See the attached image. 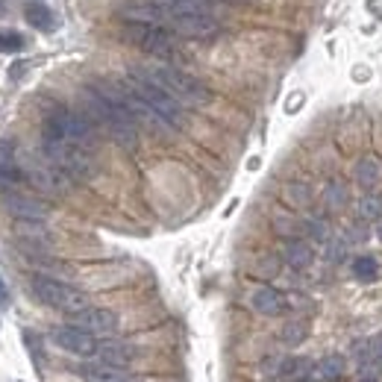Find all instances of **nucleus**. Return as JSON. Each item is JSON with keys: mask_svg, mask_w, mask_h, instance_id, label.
<instances>
[{"mask_svg": "<svg viewBox=\"0 0 382 382\" xmlns=\"http://www.w3.org/2000/svg\"><path fill=\"white\" fill-rule=\"evenodd\" d=\"M309 229H312L315 238H326V224H323V221H312Z\"/></svg>", "mask_w": 382, "mask_h": 382, "instance_id": "obj_25", "label": "nucleus"}, {"mask_svg": "<svg viewBox=\"0 0 382 382\" xmlns=\"http://www.w3.org/2000/svg\"><path fill=\"white\" fill-rule=\"evenodd\" d=\"M30 286H32V294H36V297L45 306H50V309L74 315V312H80V309L89 306V297H85L80 288H74V286H68V282H62L56 277L36 274V277L30 279Z\"/></svg>", "mask_w": 382, "mask_h": 382, "instance_id": "obj_6", "label": "nucleus"}, {"mask_svg": "<svg viewBox=\"0 0 382 382\" xmlns=\"http://www.w3.org/2000/svg\"><path fill=\"white\" fill-rule=\"evenodd\" d=\"M353 274L359 279H376L379 277V262L374 256H359L353 262Z\"/></svg>", "mask_w": 382, "mask_h": 382, "instance_id": "obj_20", "label": "nucleus"}, {"mask_svg": "<svg viewBox=\"0 0 382 382\" xmlns=\"http://www.w3.org/2000/svg\"><path fill=\"white\" fill-rule=\"evenodd\" d=\"M127 76H129V83H133L136 89H138V94L145 97V100H147L153 109H156V112L165 118L171 127H182V124H185V103H180L168 89H162L156 80H150V76L141 71L138 65H136V68H129Z\"/></svg>", "mask_w": 382, "mask_h": 382, "instance_id": "obj_4", "label": "nucleus"}, {"mask_svg": "<svg viewBox=\"0 0 382 382\" xmlns=\"http://www.w3.org/2000/svg\"><path fill=\"white\" fill-rule=\"evenodd\" d=\"M286 259L291 268H306L312 265V247L306 242H288L286 244Z\"/></svg>", "mask_w": 382, "mask_h": 382, "instance_id": "obj_18", "label": "nucleus"}, {"mask_svg": "<svg viewBox=\"0 0 382 382\" xmlns=\"http://www.w3.org/2000/svg\"><path fill=\"white\" fill-rule=\"evenodd\" d=\"M124 39L138 50H145L153 59H173L177 56V36L165 27L156 24H138V21H127Z\"/></svg>", "mask_w": 382, "mask_h": 382, "instance_id": "obj_5", "label": "nucleus"}, {"mask_svg": "<svg viewBox=\"0 0 382 382\" xmlns=\"http://www.w3.org/2000/svg\"><path fill=\"white\" fill-rule=\"evenodd\" d=\"M21 180H24V168H21L15 150L9 147V145H0V185L15 189Z\"/></svg>", "mask_w": 382, "mask_h": 382, "instance_id": "obj_14", "label": "nucleus"}, {"mask_svg": "<svg viewBox=\"0 0 382 382\" xmlns=\"http://www.w3.org/2000/svg\"><path fill=\"white\" fill-rule=\"evenodd\" d=\"M356 177L362 185H374L376 177H379V168H376V162L374 159H362L359 162V168H356Z\"/></svg>", "mask_w": 382, "mask_h": 382, "instance_id": "obj_21", "label": "nucleus"}, {"mask_svg": "<svg viewBox=\"0 0 382 382\" xmlns=\"http://www.w3.org/2000/svg\"><path fill=\"white\" fill-rule=\"evenodd\" d=\"M3 206L9 215H15L18 221H45L47 217V203H41L39 198L24 191H15V189H6L3 191Z\"/></svg>", "mask_w": 382, "mask_h": 382, "instance_id": "obj_10", "label": "nucleus"}, {"mask_svg": "<svg viewBox=\"0 0 382 382\" xmlns=\"http://www.w3.org/2000/svg\"><path fill=\"white\" fill-rule=\"evenodd\" d=\"M171 15H215V0H153Z\"/></svg>", "mask_w": 382, "mask_h": 382, "instance_id": "obj_13", "label": "nucleus"}, {"mask_svg": "<svg viewBox=\"0 0 382 382\" xmlns=\"http://www.w3.org/2000/svg\"><path fill=\"white\" fill-rule=\"evenodd\" d=\"M162 27L171 30L180 39H198V41H209L221 32V24L212 15H171L168 9H165Z\"/></svg>", "mask_w": 382, "mask_h": 382, "instance_id": "obj_8", "label": "nucleus"}, {"mask_svg": "<svg viewBox=\"0 0 382 382\" xmlns=\"http://www.w3.org/2000/svg\"><path fill=\"white\" fill-rule=\"evenodd\" d=\"M97 359L106 362V365L127 368L136 359V350L129 344H121V341H100V344H97Z\"/></svg>", "mask_w": 382, "mask_h": 382, "instance_id": "obj_15", "label": "nucleus"}, {"mask_svg": "<svg viewBox=\"0 0 382 382\" xmlns=\"http://www.w3.org/2000/svg\"><path fill=\"white\" fill-rule=\"evenodd\" d=\"M379 212H382V203L374 194H368V198H362V203H359V215L362 217H379Z\"/></svg>", "mask_w": 382, "mask_h": 382, "instance_id": "obj_22", "label": "nucleus"}, {"mask_svg": "<svg viewBox=\"0 0 382 382\" xmlns=\"http://www.w3.org/2000/svg\"><path fill=\"white\" fill-rule=\"evenodd\" d=\"M50 338L56 341V347H62L65 353H71V356H97V344L100 341H94V335L92 332H85L80 330V326H56V330L50 332Z\"/></svg>", "mask_w": 382, "mask_h": 382, "instance_id": "obj_9", "label": "nucleus"}, {"mask_svg": "<svg viewBox=\"0 0 382 382\" xmlns=\"http://www.w3.org/2000/svg\"><path fill=\"white\" fill-rule=\"evenodd\" d=\"M71 323L80 326V330L92 332V335H112L118 330V315L109 309H94V306H85V309L71 315Z\"/></svg>", "mask_w": 382, "mask_h": 382, "instance_id": "obj_11", "label": "nucleus"}, {"mask_svg": "<svg viewBox=\"0 0 382 382\" xmlns=\"http://www.w3.org/2000/svg\"><path fill=\"white\" fill-rule=\"evenodd\" d=\"M138 68L145 71L150 80H156L162 89H168L185 106H203L212 100L209 89H206L198 76L185 74L182 68H173V65H138Z\"/></svg>", "mask_w": 382, "mask_h": 382, "instance_id": "obj_3", "label": "nucleus"}, {"mask_svg": "<svg viewBox=\"0 0 382 382\" xmlns=\"http://www.w3.org/2000/svg\"><path fill=\"white\" fill-rule=\"evenodd\" d=\"M24 15H27V24L32 30H41V32L56 30V12H53L50 6H45V3H30L24 9Z\"/></svg>", "mask_w": 382, "mask_h": 382, "instance_id": "obj_16", "label": "nucleus"}, {"mask_svg": "<svg viewBox=\"0 0 382 382\" xmlns=\"http://www.w3.org/2000/svg\"><path fill=\"white\" fill-rule=\"evenodd\" d=\"M297 326H300V323H288V330L282 332V338H286V341H291V344L297 341V338H303V335H306V330H297Z\"/></svg>", "mask_w": 382, "mask_h": 382, "instance_id": "obj_24", "label": "nucleus"}, {"mask_svg": "<svg viewBox=\"0 0 382 382\" xmlns=\"http://www.w3.org/2000/svg\"><path fill=\"white\" fill-rule=\"evenodd\" d=\"M80 376L85 382H133V374H127V370L118 368V365H106V362L83 365L80 368Z\"/></svg>", "mask_w": 382, "mask_h": 382, "instance_id": "obj_12", "label": "nucleus"}, {"mask_svg": "<svg viewBox=\"0 0 382 382\" xmlns=\"http://www.w3.org/2000/svg\"><path fill=\"white\" fill-rule=\"evenodd\" d=\"M253 309L262 315H279L286 309V300H282V294L274 288H259L253 294Z\"/></svg>", "mask_w": 382, "mask_h": 382, "instance_id": "obj_17", "label": "nucleus"}, {"mask_svg": "<svg viewBox=\"0 0 382 382\" xmlns=\"http://www.w3.org/2000/svg\"><path fill=\"white\" fill-rule=\"evenodd\" d=\"M41 141H68V145L94 150L97 124L85 112H74L65 106H53L41 124Z\"/></svg>", "mask_w": 382, "mask_h": 382, "instance_id": "obj_2", "label": "nucleus"}, {"mask_svg": "<svg viewBox=\"0 0 382 382\" xmlns=\"http://www.w3.org/2000/svg\"><path fill=\"white\" fill-rule=\"evenodd\" d=\"M0 15H3V0H0Z\"/></svg>", "mask_w": 382, "mask_h": 382, "instance_id": "obj_27", "label": "nucleus"}, {"mask_svg": "<svg viewBox=\"0 0 382 382\" xmlns=\"http://www.w3.org/2000/svg\"><path fill=\"white\" fill-rule=\"evenodd\" d=\"M109 89H112V94L127 106V112L133 115L136 121H141L145 127H150L153 133L171 129V124L165 121V118H162V115L156 112V109H153V106L145 100V97L138 94V89H136L133 83H129V76H127V80H118V83H109Z\"/></svg>", "mask_w": 382, "mask_h": 382, "instance_id": "obj_7", "label": "nucleus"}, {"mask_svg": "<svg viewBox=\"0 0 382 382\" xmlns=\"http://www.w3.org/2000/svg\"><path fill=\"white\" fill-rule=\"evenodd\" d=\"M341 370H344V362L338 356H330V359H323V362H321V376L323 379H335Z\"/></svg>", "mask_w": 382, "mask_h": 382, "instance_id": "obj_23", "label": "nucleus"}, {"mask_svg": "<svg viewBox=\"0 0 382 382\" xmlns=\"http://www.w3.org/2000/svg\"><path fill=\"white\" fill-rule=\"evenodd\" d=\"M27 47V39L18 30H0V53H21Z\"/></svg>", "mask_w": 382, "mask_h": 382, "instance_id": "obj_19", "label": "nucleus"}, {"mask_svg": "<svg viewBox=\"0 0 382 382\" xmlns=\"http://www.w3.org/2000/svg\"><path fill=\"white\" fill-rule=\"evenodd\" d=\"M0 303H9V291L3 286V279H0Z\"/></svg>", "mask_w": 382, "mask_h": 382, "instance_id": "obj_26", "label": "nucleus"}, {"mask_svg": "<svg viewBox=\"0 0 382 382\" xmlns=\"http://www.w3.org/2000/svg\"><path fill=\"white\" fill-rule=\"evenodd\" d=\"M83 103L85 115L92 118L97 127H103L124 150H136L138 145V121L127 112V106L118 100L109 89V83H92L83 89Z\"/></svg>", "mask_w": 382, "mask_h": 382, "instance_id": "obj_1", "label": "nucleus"}]
</instances>
